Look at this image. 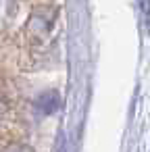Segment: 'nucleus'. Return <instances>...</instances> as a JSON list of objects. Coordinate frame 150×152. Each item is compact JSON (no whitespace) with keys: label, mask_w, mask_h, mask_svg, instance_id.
I'll return each instance as SVG.
<instances>
[{"label":"nucleus","mask_w":150,"mask_h":152,"mask_svg":"<svg viewBox=\"0 0 150 152\" xmlns=\"http://www.w3.org/2000/svg\"><path fill=\"white\" fill-rule=\"evenodd\" d=\"M4 2H7V0H0V7H2V4H4Z\"/></svg>","instance_id":"1"}]
</instances>
